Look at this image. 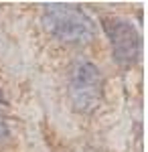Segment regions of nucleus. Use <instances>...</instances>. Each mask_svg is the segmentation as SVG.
I'll return each instance as SVG.
<instances>
[{
    "label": "nucleus",
    "mask_w": 148,
    "mask_h": 152,
    "mask_svg": "<svg viewBox=\"0 0 148 152\" xmlns=\"http://www.w3.org/2000/svg\"><path fill=\"white\" fill-rule=\"evenodd\" d=\"M47 33L67 45H85L95 37V24L75 4L51 2L43 10Z\"/></svg>",
    "instance_id": "1"
},
{
    "label": "nucleus",
    "mask_w": 148,
    "mask_h": 152,
    "mask_svg": "<svg viewBox=\"0 0 148 152\" xmlns=\"http://www.w3.org/2000/svg\"><path fill=\"white\" fill-rule=\"evenodd\" d=\"M67 91L73 107L81 114H91L103 95V77L91 61L79 59L75 61L67 73Z\"/></svg>",
    "instance_id": "2"
},
{
    "label": "nucleus",
    "mask_w": 148,
    "mask_h": 152,
    "mask_svg": "<svg viewBox=\"0 0 148 152\" xmlns=\"http://www.w3.org/2000/svg\"><path fill=\"white\" fill-rule=\"evenodd\" d=\"M103 33L110 39L114 61L122 67L134 65L142 51V39L136 26L122 16H103L102 18Z\"/></svg>",
    "instance_id": "3"
},
{
    "label": "nucleus",
    "mask_w": 148,
    "mask_h": 152,
    "mask_svg": "<svg viewBox=\"0 0 148 152\" xmlns=\"http://www.w3.org/2000/svg\"><path fill=\"white\" fill-rule=\"evenodd\" d=\"M6 134H8V128H6V122H4V118L0 116V140H4V138H6Z\"/></svg>",
    "instance_id": "4"
},
{
    "label": "nucleus",
    "mask_w": 148,
    "mask_h": 152,
    "mask_svg": "<svg viewBox=\"0 0 148 152\" xmlns=\"http://www.w3.org/2000/svg\"><path fill=\"white\" fill-rule=\"evenodd\" d=\"M2 105H4V99H2V95H0V107H2Z\"/></svg>",
    "instance_id": "5"
}]
</instances>
